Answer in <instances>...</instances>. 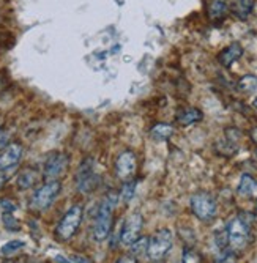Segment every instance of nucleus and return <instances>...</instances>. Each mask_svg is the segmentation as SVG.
Segmentation results:
<instances>
[{
    "label": "nucleus",
    "mask_w": 257,
    "mask_h": 263,
    "mask_svg": "<svg viewBox=\"0 0 257 263\" xmlns=\"http://www.w3.org/2000/svg\"><path fill=\"white\" fill-rule=\"evenodd\" d=\"M227 233V245L232 251H243L251 241V227L249 222L245 221L242 216L232 218L226 227Z\"/></svg>",
    "instance_id": "obj_1"
},
{
    "label": "nucleus",
    "mask_w": 257,
    "mask_h": 263,
    "mask_svg": "<svg viewBox=\"0 0 257 263\" xmlns=\"http://www.w3.org/2000/svg\"><path fill=\"white\" fill-rule=\"evenodd\" d=\"M114 205H115L114 194H107V197L101 202V205L98 208L95 224H93V238H95L97 241H104L106 238L111 235Z\"/></svg>",
    "instance_id": "obj_2"
},
{
    "label": "nucleus",
    "mask_w": 257,
    "mask_h": 263,
    "mask_svg": "<svg viewBox=\"0 0 257 263\" xmlns=\"http://www.w3.org/2000/svg\"><path fill=\"white\" fill-rule=\"evenodd\" d=\"M82 218H84V210H82L81 205H75L65 213V216L60 219V222L57 226V230H56L57 236L60 238L62 241L71 240V238L76 235L78 229L81 227Z\"/></svg>",
    "instance_id": "obj_3"
},
{
    "label": "nucleus",
    "mask_w": 257,
    "mask_h": 263,
    "mask_svg": "<svg viewBox=\"0 0 257 263\" xmlns=\"http://www.w3.org/2000/svg\"><path fill=\"white\" fill-rule=\"evenodd\" d=\"M174 245V235L169 229L158 230L150 240L147 248V257L152 261H159L166 257V254L172 249Z\"/></svg>",
    "instance_id": "obj_4"
},
{
    "label": "nucleus",
    "mask_w": 257,
    "mask_h": 263,
    "mask_svg": "<svg viewBox=\"0 0 257 263\" xmlns=\"http://www.w3.org/2000/svg\"><path fill=\"white\" fill-rule=\"evenodd\" d=\"M191 211L194 216L202 222H210L216 218L218 205L212 194L208 193H196L191 197Z\"/></svg>",
    "instance_id": "obj_5"
},
{
    "label": "nucleus",
    "mask_w": 257,
    "mask_h": 263,
    "mask_svg": "<svg viewBox=\"0 0 257 263\" xmlns=\"http://www.w3.org/2000/svg\"><path fill=\"white\" fill-rule=\"evenodd\" d=\"M60 189H62V184L59 180H49L48 183H44L43 186H40L35 194L32 197V208L36 210V211H44L48 210L54 200L57 199V196L60 194Z\"/></svg>",
    "instance_id": "obj_6"
},
{
    "label": "nucleus",
    "mask_w": 257,
    "mask_h": 263,
    "mask_svg": "<svg viewBox=\"0 0 257 263\" xmlns=\"http://www.w3.org/2000/svg\"><path fill=\"white\" fill-rule=\"evenodd\" d=\"M98 181H100V177L95 172V165H93V161L87 159L79 167L78 177H76V183H78L79 193H82V194L91 193V191L98 186Z\"/></svg>",
    "instance_id": "obj_7"
},
{
    "label": "nucleus",
    "mask_w": 257,
    "mask_h": 263,
    "mask_svg": "<svg viewBox=\"0 0 257 263\" xmlns=\"http://www.w3.org/2000/svg\"><path fill=\"white\" fill-rule=\"evenodd\" d=\"M115 174L122 181H130L136 174V155L131 150H125L115 161Z\"/></svg>",
    "instance_id": "obj_8"
},
{
    "label": "nucleus",
    "mask_w": 257,
    "mask_h": 263,
    "mask_svg": "<svg viewBox=\"0 0 257 263\" xmlns=\"http://www.w3.org/2000/svg\"><path fill=\"white\" fill-rule=\"evenodd\" d=\"M142 226H144L142 214L133 213L131 216L125 221L123 227H122L120 243H123L125 246H130L133 241H136L139 238V233H141V230H142Z\"/></svg>",
    "instance_id": "obj_9"
},
{
    "label": "nucleus",
    "mask_w": 257,
    "mask_h": 263,
    "mask_svg": "<svg viewBox=\"0 0 257 263\" xmlns=\"http://www.w3.org/2000/svg\"><path fill=\"white\" fill-rule=\"evenodd\" d=\"M68 169V156L65 153H52L44 162V177L48 180H59Z\"/></svg>",
    "instance_id": "obj_10"
},
{
    "label": "nucleus",
    "mask_w": 257,
    "mask_h": 263,
    "mask_svg": "<svg viewBox=\"0 0 257 263\" xmlns=\"http://www.w3.org/2000/svg\"><path fill=\"white\" fill-rule=\"evenodd\" d=\"M22 158V145L17 142L8 143V145L0 150V171H8L13 169L14 165L19 164Z\"/></svg>",
    "instance_id": "obj_11"
},
{
    "label": "nucleus",
    "mask_w": 257,
    "mask_h": 263,
    "mask_svg": "<svg viewBox=\"0 0 257 263\" xmlns=\"http://www.w3.org/2000/svg\"><path fill=\"white\" fill-rule=\"evenodd\" d=\"M243 55V47L240 43H232L229 44L227 47L218 54V62L224 66V68H229L235 63L240 57Z\"/></svg>",
    "instance_id": "obj_12"
},
{
    "label": "nucleus",
    "mask_w": 257,
    "mask_h": 263,
    "mask_svg": "<svg viewBox=\"0 0 257 263\" xmlns=\"http://www.w3.org/2000/svg\"><path fill=\"white\" fill-rule=\"evenodd\" d=\"M227 11H229L227 0H210V4L207 7V14H208V19L212 22L224 21Z\"/></svg>",
    "instance_id": "obj_13"
},
{
    "label": "nucleus",
    "mask_w": 257,
    "mask_h": 263,
    "mask_svg": "<svg viewBox=\"0 0 257 263\" xmlns=\"http://www.w3.org/2000/svg\"><path fill=\"white\" fill-rule=\"evenodd\" d=\"M175 118H177V122L181 126H190V125H194V123L200 122L204 118V114L197 107H183V109L178 110Z\"/></svg>",
    "instance_id": "obj_14"
},
{
    "label": "nucleus",
    "mask_w": 257,
    "mask_h": 263,
    "mask_svg": "<svg viewBox=\"0 0 257 263\" xmlns=\"http://www.w3.org/2000/svg\"><path fill=\"white\" fill-rule=\"evenodd\" d=\"M255 5V0H233V4L230 7L232 14L240 21H246Z\"/></svg>",
    "instance_id": "obj_15"
},
{
    "label": "nucleus",
    "mask_w": 257,
    "mask_h": 263,
    "mask_svg": "<svg viewBox=\"0 0 257 263\" xmlns=\"http://www.w3.org/2000/svg\"><path fill=\"white\" fill-rule=\"evenodd\" d=\"M237 191L242 197H257V181L251 175L245 174L240 178Z\"/></svg>",
    "instance_id": "obj_16"
},
{
    "label": "nucleus",
    "mask_w": 257,
    "mask_h": 263,
    "mask_svg": "<svg viewBox=\"0 0 257 263\" xmlns=\"http://www.w3.org/2000/svg\"><path fill=\"white\" fill-rule=\"evenodd\" d=\"M174 136V126L168 123H158L150 129V137L158 140V142H164Z\"/></svg>",
    "instance_id": "obj_17"
},
{
    "label": "nucleus",
    "mask_w": 257,
    "mask_h": 263,
    "mask_svg": "<svg viewBox=\"0 0 257 263\" xmlns=\"http://www.w3.org/2000/svg\"><path fill=\"white\" fill-rule=\"evenodd\" d=\"M36 178L38 177H36L35 171L27 169L24 172H21V175L17 177V186H19V189H29V187H32L36 183Z\"/></svg>",
    "instance_id": "obj_18"
},
{
    "label": "nucleus",
    "mask_w": 257,
    "mask_h": 263,
    "mask_svg": "<svg viewBox=\"0 0 257 263\" xmlns=\"http://www.w3.org/2000/svg\"><path fill=\"white\" fill-rule=\"evenodd\" d=\"M238 88L245 93H252L257 90V76L246 74L238 81Z\"/></svg>",
    "instance_id": "obj_19"
},
{
    "label": "nucleus",
    "mask_w": 257,
    "mask_h": 263,
    "mask_svg": "<svg viewBox=\"0 0 257 263\" xmlns=\"http://www.w3.org/2000/svg\"><path fill=\"white\" fill-rule=\"evenodd\" d=\"M131 248V252H133V257H139V255H144L147 254V248H149V240L144 236H139L136 241H133L130 245Z\"/></svg>",
    "instance_id": "obj_20"
},
{
    "label": "nucleus",
    "mask_w": 257,
    "mask_h": 263,
    "mask_svg": "<svg viewBox=\"0 0 257 263\" xmlns=\"http://www.w3.org/2000/svg\"><path fill=\"white\" fill-rule=\"evenodd\" d=\"M24 246H26V243H24V241H21V240H11V241L5 243V245L2 246V249H0V252H2L4 255H11V254L17 252L19 249H22Z\"/></svg>",
    "instance_id": "obj_21"
},
{
    "label": "nucleus",
    "mask_w": 257,
    "mask_h": 263,
    "mask_svg": "<svg viewBox=\"0 0 257 263\" xmlns=\"http://www.w3.org/2000/svg\"><path fill=\"white\" fill-rule=\"evenodd\" d=\"M215 263H237V254H235V251H223L218 257H216V260H215Z\"/></svg>",
    "instance_id": "obj_22"
},
{
    "label": "nucleus",
    "mask_w": 257,
    "mask_h": 263,
    "mask_svg": "<svg viewBox=\"0 0 257 263\" xmlns=\"http://www.w3.org/2000/svg\"><path fill=\"white\" fill-rule=\"evenodd\" d=\"M134 191H136V181H125L123 189H122V199L125 202H130L134 196Z\"/></svg>",
    "instance_id": "obj_23"
},
{
    "label": "nucleus",
    "mask_w": 257,
    "mask_h": 263,
    "mask_svg": "<svg viewBox=\"0 0 257 263\" xmlns=\"http://www.w3.org/2000/svg\"><path fill=\"white\" fill-rule=\"evenodd\" d=\"M183 263H200V258L193 249H186L183 252Z\"/></svg>",
    "instance_id": "obj_24"
},
{
    "label": "nucleus",
    "mask_w": 257,
    "mask_h": 263,
    "mask_svg": "<svg viewBox=\"0 0 257 263\" xmlns=\"http://www.w3.org/2000/svg\"><path fill=\"white\" fill-rule=\"evenodd\" d=\"M4 222H5V226H7L8 229H17L16 221L10 216V214H4Z\"/></svg>",
    "instance_id": "obj_25"
},
{
    "label": "nucleus",
    "mask_w": 257,
    "mask_h": 263,
    "mask_svg": "<svg viewBox=\"0 0 257 263\" xmlns=\"http://www.w3.org/2000/svg\"><path fill=\"white\" fill-rule=\"evenodd\" d=\"M115 263H137V260H136V257H133V255H122Z\"/></svg>",
    "instance_id": "obj_26"
},
{
    "label": "nucleus",
    "mask_w": 257,
    "mask_h": 263,
    "mask_svg": "<svg viewBox=\"0 0 257 263\" xmlns=\"http://www.w3.org/2000/svg\"><path fill=\"white\" fill-rule=\"evenodd\" d=\"M69 260H71L73 263H91L87 257H82V255H71Z\"/></svg>",
    "instance_id": "obj_27"
},
{
    "label": "nucleus",
    "mask_w": 257,
    "mask_h": 263,
    "mask_svg": "<svg viewBox=\"0 0 257 263\" xmlns=\"http://www.w3.org/2000/svg\"><path fill=\"white\" fill-rule=\"evenodd\" d=\"M2 206H5V210H7V211H10V213L16 210V206H14L11 202H7V200H2Z\"/></svg>",
    "instance_id": "obj_28"
},
{
    "label": "nucleus",
    "mask_w": 257,
    "mask_h": 263,
    "mask_svg": "<svg viewBox=\"0 0 257 263\" xmlns=\"http://www.w3.org/2000/svg\"><path fill=\"white\" fill-rule=\"evenodd\" d=\"M56 261H57V263H73L71 260H66V258L62 257V255H56Z\"/></svg>",
    "instance_id": "obj_29"
},
{
    "label": "nucleus",
    "mask_w": 257,
    "mask_h": 263,
    "mask_svg": "<svg viewBox=\"0 0 257 263\" xmlns=\"http://www.w3.org/2000/svg\"><path fill=\"white\" fill-rule=\"evenodd\" d=\"M251 139L257 143V126H255V128H252V131H251Z\"/></svg>",
    "instance_id": "obj_30"
},
{
    "label": "nucleus",
    "mask_w": 257,
    "mask_h": 263,
    "mask_svg": "<svg viewBox=\"0 0 257 263\" xmlns=\"http://www.w3.org/2000/svg\"><path fill=\"white\" fill-rule=\"evenodd\" d=\"M254 107H255V109H257V98H255V100H254Z\"/></svg>",
    "instance_id": "obj_31"
}]
</instances>
